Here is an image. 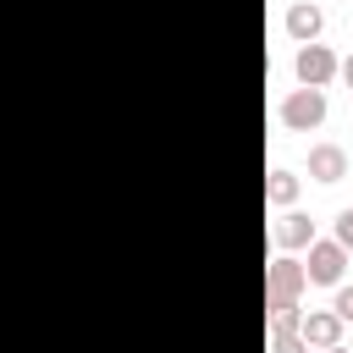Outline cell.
Returning a JSON list of instances; mask_svg holds the SVG:
<instances>
[{"mask_svg": "<svg viewBox=\"0 0 353 353\" xmlns=\"http://www.w3.org/2000/svg\"><path fill=\"white\" fill-rule=\"evenodd\" d=\"M325 116H331L325 88H287V94H281V105H276V121H281L287 132H320V127H325Z\"/></svg>", "mask_w": 353, "mask_h": 353, "instance_id": "1", "label": "cell"}, {"mask_svg": "<svg viewBox=\"0 0 353 353\" xmlns=\"http://www.w3.org/2000/svg\"><path fill=\"white\" fill-rule=\"evenodd\" d=\"M347 259H353V254H347L342 243H331V237H314V243L303 248V281L331 292V287H342V281H347Z\"/></svg>", "mask_w": 353, "mask_h": 353, "instance_id": "2", "label": "cell"}, {"mask_svg": "<svg viewBox=\"0 0 353 353\" xmlns=\"http://www.w3.org/2000/svg\"><path fill=\"white\" fill-rule=\"evenodd\" d=\"M303 292H309L303 259L298 254H270V265H265V309L270 303H298Z\"/></svg>", "mask_w": 353, "mask_h": 353, "instance_id": "3", "label": "cell"}, {"mask_svg": "<svg viewBox=\"0 0 353 353\" xmlns=\"http://www.w3.org/2000/svg\"><path fill=\"white\" fill-rule=\"evenodd\" d=\"M336 66H342V55H336L331 44H320V39L292 50V77H298V88H331Z\"/></svg>", "mask_w": 353, "mask_h": 353, "instance_id": "4", "label": "cell"}, {"mask_svg": "<svg viewBox=\"0 0 353 353\" xmlns=\"http://www.w3.org/2000/svg\"><path fill=\"white\" fill-rule=\"evenodd\" d=\"M314 237H320V226H314V215H303V210H281V215L270 221V243H276V254H303Z\"/></svg>", "mask_w": 353, "mask_h": 353, "instance_id": "5", "label": "cell"}, {"mask_svg": "<svg viewBox=\"0 0 353 353\" xmlns=\"http://www.w3.org/2000/svg\"><path fill=\"white\" fill-rule=\"evenodd\" d=\"M303 171H309V182H320V188H336V182H347V149H342V143H309Z\"/></svg>", "mask_w": 353, "mask_h": 353, "instance_id": "6", "label": "cell"}, {"mask_svg": "<svg viewBox=\"0 0 353 353\" xmlns=\"http://www.w3.org/2000/svg\"><path fill=\"white\" fill-rule=\"evenodd\" d=\"M298 336H303V347H309V353H325V347L347 342V325H342L331 309H303V325H298Z\"/></svg>", "mask_w": 353, "mask_h": 353, "instance_id": "7", "label": "cell"}, {"mask_svg": "<svg viewBox=\"0 0 353 353\" xmlns=\"http://www.w3.org/2000/svg\"><path fill=\"white\" fill-rule=\"evenodd\" d=\"M281 28H287L292 44H314V39L325 33V6H320V0H292L287 17H281Z\"/></svg>", "mask_w": 353, "mask_h": 353, "instance_id": "8", "label": "cell"}, {"mask_svg": "<svg viewBox=\"0 0 353 353\" xmlns=\"http://www.w3.org/2000/svg\"><path fill=\"white\" fill-rule=\"evenodd\" d=\"M298 193H303V176H298V171L276 165V171L265 176V204H270V210H292V204H298Z\"/></svg>", "mask_w": 353, "mask_h": 353, "instance_id": "9", "label": "cell"}, {"mask_svg": "<svg viewBox=\"0 0 353 353\" xmlns=\"http://www.w3.org/2000/svg\"><path fill=\"white\" fill-rule=\"evenodd\" d=\"M270 331H298L303 325V303H270Z\"/></svg>", "mask_w": 353, "mask_h": 353, "instance_id": "10", "label": "cell"}, {"mask_svg": "<svg viewBox=\"0 0 353 353\" xmlns=\"http://www.w3.org/2000/svg\"><path fill=\"white\" fill-rule=\"evenodd\" d=\"M342 325H353V281H342V287H331V303H325Z\"/></svg>", "mask_w": 353, "mask_h": 353, "instance_id": "11", "label": "cell"}, {"mask_svg": "<svg viewBox=\"0 0 353 353\" xmlns=\"http://www.w3.org/2000/svg\"><path fill=\"white\" fill-rule=\"evenodd\" d=\"M331 243H342V248L353 254V204L336 210V221H331Z\"/></svg>", "mask_w": 353, "mask_h": 353, "instance_id": "12", "label": "cell"}, {"mask_svg": "<svg viewBox=\"0 0 353 353\" xmlns=\"http://www.w3.org/2000/svg\"><path fill=\"white\" fill-rule=\"evenodd\" d=\"M270 353H309L298 331H270Z\"/></svg>", "mask_w": 353, "mask_h": 353, "instance_id": "13", "label": "cell"}, {"mask_svg": "<svg viewBox=\"0 0 353 353\" xmlns=\"http://www.w3.org/2000/svg\"><path fill=\"white\" fill-rule=\"evenodd\" d=\"M336 77H342V83L353 88V55H342V66H336Z\"/></svg>", "mask_w": 353, "mask_h": 353, "instance_id": "14", "label": "cell"}, {"mask_svg": "<svg viewBox=\"0 0 353 353\" xmlns=\"http://www.w3.org/2000/svg\"><path fill=\"white\" fill-rule=\"evenodd\" d=\"M325 353H353V347H347V342H336V347H325Z\"/></svg>", "mask_w": 353, "mask_h": 353, "instance_id": "15", "label": "cell"}, {"mask_svg": "<svg viewBox=\"0 0 353 353\" xmlns=\"http://www.w3.org/2000/svg\"><path fill=\"white\" fill-rule=\"evenodd\" d=\"M347 347H353V342H347Z\"/></svg>", "mask_w": 353, "mask_h": 353, "instance_id": "16", "label": "cell"}]
</instances>
